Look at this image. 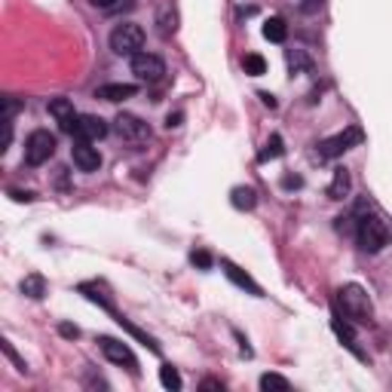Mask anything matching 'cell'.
Here are the masks:
<instances>
[{
	"label": "cell",
	"instance_id": "obj_4",
	"mask_svg": "<svg viewBox=\"0 0 392 392\" xmlns=\"http://www.w3.org/2000/svg\"><path fill=\"white\" fill-rule=\"evenodd\" d=\"M362 142H365V132H362L359 126H347L343 132L325 138V142L319 144V156L322 160H338V156L352 151V147H359Z\"/></svg>",
	"mask_w": 392,
	"mask_h": 392
},
{
	"label": "cell",
	"instance_id": "obj_14",
	"mask_svg": "<svg viewBox=\"0 0 392 392\" xmlns=\"http://www.w3.org/2000/svg\"><path fill=\"white\" fill-rule=\"evenodd\" d=\"M331 328H334V334H338V340H340L343 347H347V350L352 352V356H356V359H362V362L368 359L365 352L359 350V340H356V334H352V328H350V325L340 319V316H334V319H331Z\"/></svg>",
	"mask_w": 392,
	"mask_h": 392
},
{
	"label": "cell",
	"instance_id": "obj_16",
	"mask_svg": "<svg viewBox=\"0 0 392 392\" xmlns=\"http://www.w3.org/2000/svg\"><path fill=\"white\" fill-rule=\"evenodd\" d=\"M230 202L236 205L239 212H251V209L258 205V190H255V188H233Z\"/></svg>",
	"mask_w": 392,
	"mask_h": 392
},
{
	"label": "cell",
	"instance_id": "obj_13",
	"mask_svg": "<svg viewBox=\"0 0 392 392\" xmlns=\"http://www.w3.org/2000/svg\"><path fill=\"white\" fill-rule=\"evenodd\" d=\"M135 92L138 86H132V83H105V86H98L96 89V98L101 101H126V98H135Z\"/></svg>",
	"mask_w": 392,
	"mask_h": 392
},
{
	"label": "cell",
	"instance_id": "obj_6",
	"mask_svg": "<svg viewBox=\"0 0 392 392\" xmlns=\"http://www.w3.org/2000/svg\"><path fill=\"white\" fill-rule=\"evenodd\" d=\"M114 132L123 138V142H129V144H142V142L151 138V126H147L142 117H135V114H117Z\"/></svg>",
	"mask_w": 392,
	"mask_h": 392
},
{
	"label": "cell",
	"instance_id": "obj_1",
	"mask_svg": "<svg viewBox=\"0 0 392 392\" xmlns=\"http://www.w3.org/2000/svg\"><path fill=\"white\" fill-rule=\"evenodd\" d=\"M338 304L343 306V316H347L350 322H356V325H368L371 319H374V304H371V297H368L365 288L356 285V282H350V285L340 288V292H338Z\"/></svg>",
	"mask_w": 392,
	"mask_h": 392
},
{
	"label": "cell",
	"instance_id": "obj_26",
	"mask_svg": "<svg viewBox=\"0 0 392 392\" xmlns=\"http://www.w3.org/2000/svg\"><path fill=\"white\" fill-rule=\"evenodd\" d=\"M301 6H304V13H316L322 6V0H301Z\"/></svg>",
	"mask_w": 392,
	"mask_h": 392
},
{
	"label": "cell",
	"instance_id": "obj_3",
	"mask_svg": "<svg viewBox=\"0 0 392 392\" xmlns=\"http://www.w3.org/2000/svg\"><path fill=\"white\" fill-rule=\"evenodd\" d=\"M144 46V28L142 25H132V22H123L110 31V50L117 55H138Z\"/></svg>",
	"mask_w": 392,
	"mask_h": 392
},
{
	"label": "cell",
	"instance_id": "obj_9",
	"mask_svg": "<svg viewBox=\"0 0 392 392\" xmlns=\"http://www.w3.org/2000/svg\"><path fill=\"white\" fill-rule=\"evenodd\" d=\"M46 110H50V117L55 120V123H59L62 132L74 135V129H77V120H80V114L74 110V101H68V98H52L50 105H46Z\"/></svg>",
	"mask_w": 392,
	"mask_h": 392
},
{
	"label": "cell",
	"instance_id": "obj_27",
	"mask_svg": "<svg viewBox=\"0 0 392 392\" xmlns=\"http://www.w3.org/2000/svg\"><path fill=\"white\" fill-rule=\"evenodd\" d=\"M9 196H13L16 202H31V200H34V193H22V190H13Z\"/></svg>",
	"mask_w": 392,
	"mask_h": 392
},
{
	"label": "cell",
	"instance_id": "obj_18",
	"mask_svg": "<svg viewBox=\"0 0 392 392\" xmlns=\"http://www.w3.org/2000/svg\"><path fill=\"white\" fill-rule=\"evenodd\" d=\"M178 18H175V9H172V4H163L160 6V13H156V25H160V34L163 37H169V34H175L178 31Z\"/></svg>",
	"mask_w": 392,
	"mask_h": 392
},
{
	"label": "cell",
	"instance_id": "obj_12",
	"mask_svg": "<svg viewBox=\"0 0 392 392\" xmlns=\"http://www.w3.org/2000/svg\"><path fill=\"white\" fill-rule=\"evenodd\" d=\"M221 267H224V273H227V279L233 285H239V288H246L248 294H255V297H260L264 292H260V285L255 282V279H251L246 270H239L236 264H233V260H221Z\"/></svg>",
	"mask_w": 392,
	"mask_h": 392
},
{
	"label": "cell",
	"instance_id": "obj_17",
	"mask_svg": "<svg viewBox=\"0 0 392 392\" xmlns=\"http://www.w3.org/2000/svg\"><path fill=\"white\" fill-rule=\"evenodd\" d=\"M22 294L31 297V301H40V297L46 294V279L40 273H31L22 279Z\"/></svg>",
	"mask_w": 392,
	"mask_h": 392
},
{
	"label": "cell",
	"instance_id": "obj_30",
	"mask_svg": "<svg viewBox=\"0 0 392 392\" xmlns=\"http://www.w3.org/2000/svg\"><path fill=\"white\" fill-rule=\"evenodd\" d=\"M260 101H264V105H267L270 110H273V108H276V98H273V96H270V92H260Z\"/></svg>",
	"mask_w": 392,
	"mask_h": 392
},
{
	"label": "cell",
	"instance_id": "obj_7",
	"mask_svg": "<svg viewBox=\"0 0 392 392\" xmlns=\"http://www.w3.org/2000/svg\"><path fill=\"white\" fill-rule=\"evenodd\" d=\"M98 347H101V352H105V359H108V362H114V365L126 368L129 374H135V377H138V359H135V352L129 350L123 340L101 338V340H98Z\"/></svg>",
	"mask_w": 392,
	"mask_h": 392
},
{
	"label": "cell",
	"instance_id": "obj_19",
	"mask_svg": "<svg viewBox=\"0 0 392 392\" xmlns=\"http://www.w3.org/2000/svg\"><path fill=\"white\" fill-rule=\"evenodd\" d=\"M264 37H267L270 43H282L285 37H288V28H285L282 18H276V16L267 18V22H264Z\"/></svg>",
	"mask_w": 392,
	"mask_h": 392
},
{
	"label": "cell",
	"instance_id": "obj_24",
	"mask_svg": "<svg viewBox=\"0 0 392 392\" xmlns=\"http://www.w3.org/2000/svg\"><path fill=\"white\" fill-rule=\"evenodd\" d=\"M190 264L200 270H212V255L205 248H196V251H190Z\"/></svg>",
	"mask_w": 392,
	"mask_h": 392
},
{
	"label": "cell",
	"instance_id": "obj_5",
	"mask_svg": "<svg viewBox=\"0 0 392 392\" xmlns=\"http://www.w3.org/2000/svg\"><path fill=\"white\" fill-rule=\"evenodd\" d=\"M55 154V135L46 132V129H37V132L28 135L25 142V163L28 166H43L46 160H52Z\"/></svg>",
	"mask_w": 392,
	"mask_h": 392
},
{
	"label": "cell",
	"instance_id": "obj_32",
	"mask_svg": "<svg viewBox=\"0 0 392 392\" xmlns=\"http://www.w3.org/2000/svg\"><path fill=\"white\" fill-rule=\"evenodd\" d=\"M202 389H221V384H218V380H205Z\"/></svg>",
	"mask_w": 392,
	"mask_h": 392
},
{
	"label": "cell",
	"instance_id": "obj_23",
	"mask_svg": "<svg viewBox=\"0 0 392 392\" xmlns=\"http://www.w3.org/2000/svg\"><path fill=\"white\" fill-rule=\"evenodd\" d=\"M160 384L166 386V389H172V392H178L184 384H181V374H178V371H175L172 365H163L160 368Z\"/></svg>",
	"mask_w": 392,
	"mask_h": 392
},
{
	"label": "cell",
	"instance_id": "obj_25",
	"mask_svg": "<svg viewBox=\"0 0 392 392\" xmlns=\"http://www.w3.org/2000/svg\"><path fill=\"white\" fill-rule=\"evenodd\" d=\"M59 331H62V338H68V340H77L80 338V328H77V325H68V322L59 325Z\"/></svg>",
	"mask_w": 392,
	"mask_h": 392
},
{
	"label": "cell",
	"instance_id": "obj_28",
	"mask_svg": "<svg viewBox=\"0 0 392 392\" xmlns=\"http://www.w3.org/2000/svg\"><path fill=\"white\" fill-rule=\"evenodd\" d=\"M92 6H98V9H114L117 6V0H89Z\"/></svg>",
	"mask_w": 392,
	"mask_h": 392
},
{
	"label": "cell",
	"instance_id": "obj_31",
	"mask_svg": "<svg viewBox=\"0 0 392 392\" xmlns=\"http://www.w3.org/2000/svg\"><path fill=\"white\" fill-rule=\"evenodd\" d=\"M282 184H285V188H301V184H304V181H301V178H285Z\"/></svg>",
	"mask_w": 392,
	"mask_h": 392
},
{
	"label": "cell",
	"instance_id": "obj_22",
	"mask_svg": "<svg viewBox=\"0 0 392 392\" xmlns=\"http://www.w3.org/2000/svg\"><path fill=\"white\" fill-rule=\"evenodd\" d=\"M260 389H264V392H288L292 384H288L285 377H279V374H264V377H260Z\"/></svg>",
	"mask_w": 392,
	"mask_h": 392
},
{
	"label": "cell",
	"instance_id": "obj_10",
	"mask_svg": "<svg viewBox=\"0 0 392 392\" xmlns=\"http://www.w3.org/2000/svg\"><path fill=\"white\" fill-rule=\"evenodd\" d=\"M71 160L80 172H98L101 169V154H98V147H92V142H80L77 138L71 147Z\"/></svg>",
	"mask_w": 392,
	"mask_h": 392
},
{
	"label": "cell",
	"instance_id": "obj_15",
	"mask_svg": "<svg viewBox=\"0 0 392 392\" xmlns=\"http://www.w3.org/2000/svg\"><path fill=\"white\" fill-rule=\"evenodd\" d=\"M350 188H352V178L347 169H334V178H331V188H328V196L331 200H347L350 196Z\"/></svg>",
	"mask_w": 392,
	"mask_h": 392
},
{
	"label": "cell",
	"instance_id": "obj_20",
	"mask_svg": "<svg viewBox=\"0 0 392 392\" xmlns=\"http://www.w3.org/2000/svg\"><path fill=\"white\" fill-rule=\"evenodd\" d=\"M242 68H246L248 77H260V74H267V62H264V55L248 52L246 59H242Z\"/></svg>",
	"mask_w": 392,
	"mask_h": 392
},
{
	"label": "cell",
	"instance_id": "obj_2",
	"mask_svg": "<svg viewBox=\"0 0 392 392\" xmlns=\"http://www.w3.org/2000/svg\"><path fill=\"white\" fill-rule=\"evenodd\" d=\"M356 239H359V248L362 251L377 255V251L386 246L389 233H386L384 221H380L377 214H359V218H356Z\"/></svg>",
	"mask_w": 392,
	"mask_h": 392
},
{
	"label": "cell",
	"instance_id": "obj_8",
	"mask_svg": "<svg viewBox=\"0 0 392 392\" xmlns=\"http://www.w3.org/2000/svg\"><path fill=\"white\" fill-rule=\"evenodd\" d=\"M132 74L142 83H160L166 74V62L154 52H138V55H132Z\"/></svg>",
	"mask_w": 392,
	"mask_h": 392
},
{
	"label": "cell",
	"instance_id": "obj_21",
	"mask_svg": "<svg viewBox=\"0 0 392 392\" xmlns=\"http://www.w3.org/2000/svg\"><path fill=\"white\" fill-rule=\"evenodd\" d=\"M282 154H285V147H282V135H270V142H267L264 151H260L258 160H260V163H267V160H279Z\"/></svg>",
	"mask_w": 392,
	"mask_h": 392
},
{
	"label": "cell",
	"instance_id": "obj_11",
	"mask_svg": "<svg viewBox=\"0 0 392 392\" xmlns=\"http://www.w3.org/2000/svg\"><path fill=\"white\" fill-rule=\"evenodd\" d=\"M105 135H108V123L92 114H83L77 120V129H74V138H80V142H101Z\"/></svg>",
	"mask_w": 392,
	"mask_h": 392
},
{
	"label": "cell",
	"instance_id": "obj_29",
	"mask_svg": "<svg viewBox=\"0 0 392 392\" xmlns=\"http://www.w3.org/2000/svg\"><path fill=\"white\" fill-rule=\"evenodd\" d=\"M166 126H169V129H178V126H181V114H169V117H166Z\"/></svg>",
	"mask_w": 392,
	"mask_h": 392
}]
</instances>
